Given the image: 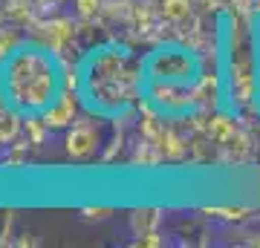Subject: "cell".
<instances>
[{"label": "cell", "mask_w": 260, "mask_h": 248, "mask_svg": "<svg viewBox=\"0 0 260 248\" xmlns=\"http://www.w3.org/2000/svg\"><path fill=\"white\" fill-rule=\"evenodd\" d=\"M214 104V66L208 44L156 38L139 49V110L159 124L197 121Z\"/></svg>", "instance_id": "obj_1"}, {"label": "cell", "mask_w": 260, "mask_h": 248, "mask_svg": "<svg viewBox=\"0 0 260 248\" xmlns=\"http://www.w3.org/2000/svg\"><path fill=\"white\" fill-rule=\"evenodd\" d=\"M73 107L70 64L38 38L0 52V110L18 124H64Z\"/></svg>", "instance_id": "obj_2"}, {"label": "cell", "mask_w": 260, "mask_h": 248, "mask_svg": "<svg viewBox=\"0 0 260 248\" xmlns=\"http://www.w3.org/2000/svg\"><path fill=\"white\" fill-rule=\"evenodd\" d=\"M73 98L102 121H124L139 107V49L121 38L84 44L70 61Z\"/></svg>", "instance_id": "obj_3"}]
</instances>
